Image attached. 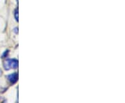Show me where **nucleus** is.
I'll return each mask as SVG.
<instances>
[{"instance_id":"1","label":"nucleus","mask_w":125,"mask_h":103,"mask_svg":"<svg viewBox=\"0 0 125 103\" xmlns=\"http://www.w3.org/2000/svg\"><path fill=\"white\" fill-rule=\"evenodd\" d=\"M8 79L9 80V82L11 83V84H15L18 81V75L17 73H13V74H11L9 75H8Z\"/></svg>"},{"instance_id":"4","label":"nucleus","mask_w":125,"mask_h":103,"mask_svg":"<svg viewBox=\"0 0 125 103\" xmlns=\"http://www.w3.org/2000/svg\"><path fill=\"white\" fill-rule=\"evenodd\" d=\"M15 18L16 21H18V8L15 10Z\"/></svg>"},{"instance_id":"6","label":"nucleus","mask_w":125,"mask_h":103,"mask_svg":"<svg viewBox=\"0 0 125 103\" xmlns=\"http://www.w3.org/2000/svg\"><path fill=\"white\" fill-rule=\"evenodd\" d=\"M14 32L16 34L18 33V28H15L14 29Z\"/></svg>"},{"instance_id":"5","label":"nucleus","mask_w":125,"mask_h":103,"mask_svg":"<svg viewBox=\"0 0 125 103\" xmlns=\"http://www.w3.org/2000/svg\"><path fill=\"white\" fill-rule=\"evenodd\" d=\"M8 50H6V51L4 52V54L2 55V57H6L7 56H8Z\"/></svg>"},{"instance_id":"2","label":"nucleus","mask_w":125,"mask_h":103,"mask_svg":"<svg viewBox=\"0 0 125 103\" xmlns=\"http://www.w3.org/2000/svg\"><path fill=\"white\" fill-rule=\"evenodd\" d=\"M10 65L11 68L16 69L18 67V61L16 59H10Z\"/></svg>"},{"instance_id":"7","label":"nucleus","mask_w":125,"mask_h":103,"mask_svg":"<svg viewBox=\"0 0 125 103\" xmlns=\"http://www.w3.org/2000/svg\"><path fill=\"white\" fill-rule=\"evenodd\" d=\"M1 74H2V72H1V71L0 70V76L1 75Z\"/></svg>"},{"instance_id":"3","label":"nucleus","mask_w":125,"mask_h":103,"mask_svg":"<svg viewBox=\"0 0 125 103\" xmlns=\"http://www.w3.org/2000/svg\"><path fill=\"white\" fill-rule=\"evenodd\" d=\"M4 68L6 71H8L11 69V65H10V59H6L4 62Z\"/></svg>"}]
</instances>
